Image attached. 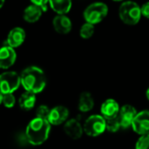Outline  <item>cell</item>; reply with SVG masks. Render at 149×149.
I'll return each mask as SVG.
<instances>
[{"instance_id": "e0dca14e", "label": "cell", "mask_w": 149, "mask_h": 149, "mask_svg": "<svg viewBox=\"0 0 149 149\" xmlns=\"http://www.w3.org/2000/svg\"><path fill=\"white\" fill-rule=\"evenodd\" d=\"M95 105V101L92 95L88 91H84L80 94L78 100V109L81 112L91 111Z\"/></svg>"}, {"instance_id": "44dd1931", "label": "cell", "mask_w": 149, "mask_h": 149, "mask_svg": "<svg viewBox=\"0 0 149 149\" xmlns=\"http://www.w3.org/2000/svg\"><path fill=\"white\" fill-rule=\"evenodd\" d=\"M135 149H149V134L141 135L136 142Z\"/></svg>"}, {"instance_id": "d4e9b609", "label": "cell", "mask_w": 149, "mask_h": 149, "mask_svg": "<svg viewBox=\"0 0 149 149\" xmlns=\"http://www.w3.org/2000/svg\"><path fill=\"white\" fill-rule=\"evenodd\" d=\"M17 141L21 145V146H26V144H30L28 141V138L26 136V132H20L17 136Z\"/></svg>"}, {"instance_id": "5bb4252c", "label": "cell", "mask_w": 149, "mask_h": 149, "mask_svg": "<svg viewBox=\"0 0 149 149\" xmlns=\"http://www.w3.org/2000/svg\"><path fill=\"white\" fill-rule=\"evenodd\" d=\"M120 107L118 103L113 98L106 99L101 105V115L104 118L117 117L119 113Z\"/></svg>"}, {"instance_id": "f546056e", "label": "cell", "mask_w": 149, "mask_h": 149, "mask_svg": "<svg viewBox=\"0 0 149 149\" xmlns=\"http://www.w3.org/2000/svg\"><path fill=\"white\" fill-rule=\"evenodd\" d=\"M114 2H124V0H112Z\"/></svg>"}, {"instance_id": "ba28073f", "label": "cell", "mask_w": 149, "mask_h": 149, "mask_svg": "<svg viewBox=\"0 0 149 149\" xmlns=\"http://www.w3.org/2000/svg\"><path fill=\"white\" fill-rule=\"evenodd\" d=\"M17 60V54L13 47L4 45L0 48V68L8 69L14 65Z\"/></svg>"}, {"instance_id": "6da1fadb", "label": "cell", "mask_w": 149, "mask_h": 149, "mask_svg": "<svg viewBox=\"0 0 149 149\" xmlns=\"http://www.w3.org/2000/svg\"><path fill=\"white\" fill-rule=\"evenodd\" d=\"M20 80L23 88L34 94L43 91L47 85L46 74L37 66H30L25 68L20 74Z\"/></svg>"}, {"instance_id": "30bf717a", "label": "cell", "mask_w": 149, "mask_h": 149, "mask_svg": "<svg viewBox=\"0 0 149 149\" xmlns=\"http://www.w3.org/2000/svg\"><path fill=\"white\" fill-rule=\"evenodd\" d=\"M63 130L65 133L73 139H78L83 136L84 125L77 118H71L65 122Z\"/></svg>"}, {"instance_id": "4fadbf2b", "label": "cell", "mask_w": 149, "mask_h": 149, "mask_svg": "<svg viewBox=\"0 0 149 149\" xmlns=\"http://www.w3.org/2000/svg\"><path fill=\"white\" fill-rule=\"evenodd\" d=\"M137 110L131 104H125L120 108L118 118L121 123L122 128H128L132 126V121L137 115Z\"/></svg>"}, {"instance_id": "ac0fdd59", "label": "cell", "mask_w": 149, "mask_h": 149, "mask_svg": "<svg viewBox=\"0 0 149 149\" xmlns=\"http://www.w3.org/2000/svg\"><path fill=\"white\" fill-rule=\"evenodd\" d=\"M35 103H36V94L26 91L20 96L19 99V106L24 111L32 110L34 107Z\"/></svg>"}, {"instance_id": "f1b7e54d", "label": "cell", "mask_w": 149, "mask_h": 149, "mask_svg": "<svg viewBox=\"0 0 149 149\" xmlns=\"http://www.w3.org/2000/svg\"><path fill=\"white\" fill-rule=\"evenodd\" d=\"M3 103V94L0 92V104Z\"/></svg>"}, {"instance_id": "9c48e42d", "label": "cell", "mask_w": 149, "mask_h": 149, "mask_svg": "<svg viewBox=\"0 0 149 149\" xmlns=\"http://www.w3.org/2000/svg\"><path fill=\"white\" fill-rule=\"evenodd\" d=\"M69 115L68 109L63 105H57L50 110L47 120L53 125H59L68 120Z\"/></svg>"}, {"instance_id": "9a60e30c", "label": "cell", "mask_w": 149, "mask_h": 149, "mask_svg": "<svg viewBox=\"0 0 149 149\" xmlns=\"http://www.w3.org/2000/svg\"><path fill=\"white\" fill-rule=\"evenodd\" d=\"M44 13V11L42 10L41 7L31 4L30 6H28L23 12V19L26 22L33 24V23H36L42 16V13Z\"/></svg>"}, {"instance_id": "4316f807", "label": "cell", "mask_w": 149, "mask_h": 149, "mask_svg": "<svg viewBox=\"0 0 149 149\" xmlns=\"http://www.w3.org/2000/svg\"><path fill=\"white\" fill-rule=\"evenodd\" d=\"M6 3V0H0V9H1Z\"/></svg>"}, {"instance_id": "603a6c76", "label": "cell", "mask_w": 149, "mask_h": 149, "mask_svg": "<svg viewBox=\"0 0 149 149\" xmlns=\"http://www.w3.org/2000/svg\"><path fill=\"white\" fill-rule=\"evenodd\" d=\"M49 113H50V109L48 108V106H47L45 104L40 105L36 110V117L37 118L47 119Z\"/></svg>"}, {"instance_id": "277c9868", "label": "cell", "mask_w": 149, "mask_h": 149, "mask_svg": "<svg viewBox=\"0 0 149 149\" xmlns=\"http://www.w3.org/2000/svg\"><path fill=\"white\" fill-rule=\"evenodd\" d=\"M108 6L103 2H95L89 5L84 11V19L85 22L97 25L101 23L108 15Z\"/></svg>"}, {"instance_id": "d6986e66", "label": "cell", "mask_w": 149, "mask_h": 149, "mask_svg": "<svg viewBox=\"0 0 149 149\" xmlns=\"http://www.w3.org/2000/svg\"><path fill=\"white\" fill-rule=\"evenodd\" d=\"M95 33V25L85 22L82 25L79 30L80 37L84 40H89L92 38V36Z\"/></svg>"}, {"instance_id": "2e32d148", "label": "cell", "mask_w": 149, "mask_h": 149, "mask_svg": "<svg viewBox=\"0 0 149 149\" xmlns=\"http://www.w3.org/2000/svg\"><path fill=\"white\" fill-rule=\"evenodd\" d=\"M48 5L56 14H68L72 8V0H49Z\"/></svg>"}, {"instance_id": "7c38bea8", "label": "cell", "mask_w": 149, "mask_h": 149, "mask_svg": "<svg viewBox=\"0 0 149 149\" xmlns=\"http://www.w3.org/2000/svg\"><path fill=\"white\" fill-rule=\"evenodd\" d=\"M26 32L22 27L19 26L14 27L9 32L7 35V39L5 42L6 44L4 45H8L13 48H17L24 43L26 40Z\"/></svg>"}, {"instance_id": "ffe728a7", "label": "cell", "mask_w": 149, "mask_h": 149, "mask_svg": "<svg viewBox=\"0 0 149 149\" xmlns=\"http://www.w3.org/2000/svg\"><path fill=\"white\" fill-rule=\"evenodd\" d=\"M106 120V130L110 132H117L121 128V123L118 115L114 118H105Z\"/></svg>"}, {"instance_id": "3957f363", "label": "cell", "mask_w": 149, "mask_h": 149, "mask_svg": "<svg viewBox=\"0 0 149 149\" xmlns=\"http://www.w3.org/2000/svg\"><path fill=\"white\" fill-rule=\"evenodd\" d=\"M120 20L127 26L137 25L141 17V7L134 1H124L118 8Z\"/></svg>"}, {"instance_id": "484cf974", "label": "cell", "mask_w": 149, "mask_h": 149, "mask_svg": "<svg viewBox=\"0 0 149 149\" xmlns=\"http://www.w3.org/2000/svg\"><path fill=\"white\" fill-rule=\"evenodd\" d=\"M141 14L144 18L149 19V1L144 3L141 6Z\"/></svg>"}, {"instance_id": "7a4b0ae2", "label": "cell", "mask_w": 149, "mask_h": 149, "mask_svg": "<svg viewBox=\"0 0 149 149\" xmlns=\"http://www.w3.org/2000/svg\"><path fill=\"white\" fill-rule=\"evenodd\" d=\"M51 130V124L47 119L35 118L27 125L26 133L30 145L40 146L48 138Z\"/></svg>"}, {"instance_id": "5b68a950", "label": "cell", "mask_w": 149, "mask_h": 149, "mask_svg": "<svg viewBox=\"0 0 149 149\" xmlns=\"http://www.w3.org/2000/svg\"><path fill=\"white\" fill-rule=\"evenodd\" d=\"M106 130V120L102 115L94 114L88 117L84 124V132L91 137H97Z\"/></svg>"}, {"instance_id": "8992f818", "label": "cell", "mask_w": 149, "mask_h": 149, "mask_svg": "<svg viewBox=\"0 0 149 149\" xmlns=\"http://www.w3.org/2000/svg\"><path fill=\"white\" fill-rule=\"evenodd\" d=\"M21 85L20 74L15 71H6L0 74V92L13 93Z\"/></svg>"}, {"instance_id": "52a82bcc", "label": "cell", "mask_w": 149, "mask_h": 149, "mask_svg": "<svg viewBox=\"0 0 149 149\" xmlns=\"http://www.w3.org/2000/svg\"><path fill=\"white\" fill-rule=\"evenodd\" d=\"M132 128L139 135L149 134V110H144L137 113L132 121Z\"/></svg>"}, {"instance_id": "cb8c5ba5", "label": "cell", "mask_w": 149, "mask_h": 149, "mask_svg": "<svg viewBox=\"0 0 149 149\" xmlns=\"http://www.w3.org/2000/svg\"><path fill=\"white\" fill-rule=\"evenodd\" d=\"M31 3L33 5H36L42 8L44 12H47V5L49 3V0H30Z\"/></svg>"}, {"instance_id": "83f0119b", "label": "cell", "mask_w": 149, "mask_h": 149, "mask_svg": "<svg viewBox=\"0 0 149 149\" xmlns=\"http://www.w3.org/2000/svg\"><path fill=\"white\" fill-rule=\"evenodd\" d=\"M146 97L147 100L149 101V87H148V89H147L146 91Z\"/></svg>"}, {"instance_id": "8fae6325", "label": "cell", "mask_w": 149, "mask_h": 149, "mask_svg": "<svg viewBox=\"0 0 149 149\" xmlns=\"http://www.w3.org/2000/svg\"><path fill=\"white\" fill-rule=\"evenodd\" d=\"M54 31L60 34H68L72 30V21L67 14H57L52 21Z\"/></svg>"}, {"instance_id": "7402d4cb", "label": "cell", "mask_w": 149, "mask_h": 149, "mask_svg": "<svg viewBox=\"0 0 149 149\" xmlns=\"http://www.w3.org/2000/svg\"><path fill=\"white\" fill-rule=\"evenodd\" d=\"M6 108H13L16 104V98L13 93H7L3 94V103Z\"/></svg>"}]
</instances>
